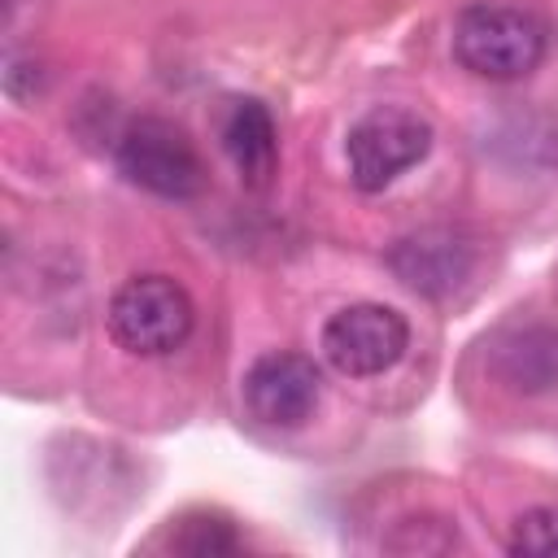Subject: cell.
Returning <instances> with one entry per match:
<instances>
[{"mask_svg": "<svg viewBox=\"0 0 558 558\" xmlns=\"http://www.w3.org/2000/svg\"><path fill=\"white\" fill-rule=\"evenodd\" d=\"M453 57L466 74L488 83L527 78L545 57V26L519 4H466L453 17Z\"/></svg>", "mask_w": 558, "mask_h": 558, "instance_id": "1", "label": "cell"}, {"mask_svg": "<svg viewBox=\"0 0 558 558\" xmlns=\"http://www.w3.org/2000/svg\"><path fill=\"white\" fill-rule=\"evenodd\" d=\"M493 375L510 392H549L558 384V327L532 323L493 340Z\"/></svg>", "mask_w": 558, "mask_h": 558, "instance_id": "8", "label": "cell"}, {"mask_svg": "<svg viewBox=\"0 0 558 558\" xmlns=\"http://www.w3.org/2000/svg\"><path fill=\"white\" fill-rule=\"evenodd\" d=\"M113 153H118V170L135 187H144V192H153L161 201H192L209 183L196 144L166 118L126 122Z\"/></svg>", "mask_w": 558, "mask_h": 558, "instance_id": "4", "label": "cell"}, {"mask_svg": "<svg viewBox=\"0 0 558 558\" xmlns=\"http://www.w3.org/2000/svg\"><path fill=\"white\" fill-rule=\"evenodd\" d=\"M427 153H432V126L405 105H375L344 135L349 179L362 192H384Z\"/></svg>", "mask_w": 558, "mask_h": 558, "instance_id": "3", "label": "cell"}, {"mask_svg": "<svg viewBox=\"0 0 558 558\" xmlns=\"http://www.w3.org/2000/svg\"><path fill=\"white\" fill-rule=\"evenodd\" d=\"M244 401L270 427H301L318 405V371L301 353H262L244 375Z\"/></svg>", "mask_w": 558, "mask_h": 558, "instance_id": "7", "label": "cell"}, {"mask_svg": "<svg viewBox=\"0 0 558 558\" xmlns=\"http://www.w3.org/2000/svg\"><path fill=\"white\" fill-rule=\"evenodd\" d=\"M192 296L170 275H135L109 301V336L135 357L174 353L192 336Z\"/></svg>", "mask_w": 558, "mask_h": 558, "instance_id": "2", "label": "cell"}, {"mask_svg": "<svg viewBox=\"0 0 558 558\" xmlns=\"http://www.w3.org/2000/svg\"><path fill=\"white\" fill-rule=\"evenodd\" d=\"M392 275L423 296H449L458 292L475 270V244L453 227H423L401 235L388 248Z\"/></svg>", "mask_w": 558, "mask_h": 558, "instance_id": "6", "label": "cell"}, {"mask_svg": "<svg viewBox=\"0 0 558 558\" xmlns=\"http://www.w3.org/2000/svg\"><path fill=\"white\" fill-rule=\"evenodd\" d=\"M410 349V323L379 301L344 305L323 327V357L353 379H371L392 371Z\"/></svg>", "mask_w": 558, "mask_h": 558, "instance_id": "5", "label": "cell"}, {"mask_svg": "<svg viewBox=\"0 0 558 558\" xmlns=\"http://www.w3.org/2000/svg\"><path fill=\"white\" fill-rule=\"evenodd\" d=\"M506 549L519 558H558V506H536L519 514Z\"/></svg>", "mask_w": 558, "mask_h": 558, "instance_id": "11", "label": "cell"}, {"mask_svg": "<svg viewBox=\"0 0 558 558\" xmlns=\"http://www.w3.org/2000/svg\"><path fill=\"white\" fill-rule=\"evenodd\" d=\"M170 545L179 554H192V558H222V554H235L240 549V536L227 519L218 514H196V519H183L179 532L170 536Z\"/></svg>", "mask_w": 558, "mask_h": 558, "instance_id": "10", "label": "cell"}, {"mask_svg": "<svg viewBox=\"0 0 558 558\" xmlns=\"http://www.w3.org/2000/svg\"><path fill=\"white\" fill-rule=\"evenodd\" d=\"M222 153L231 157V166L240 170V179L248 187L270 183V174L279 166V131L262 100H253V96L231 100V109L222 118Z\"/></svg>", "mask_w": 558, "mask_h": 558, "instance_id": "9", "label": "cell"}]
</instances>
